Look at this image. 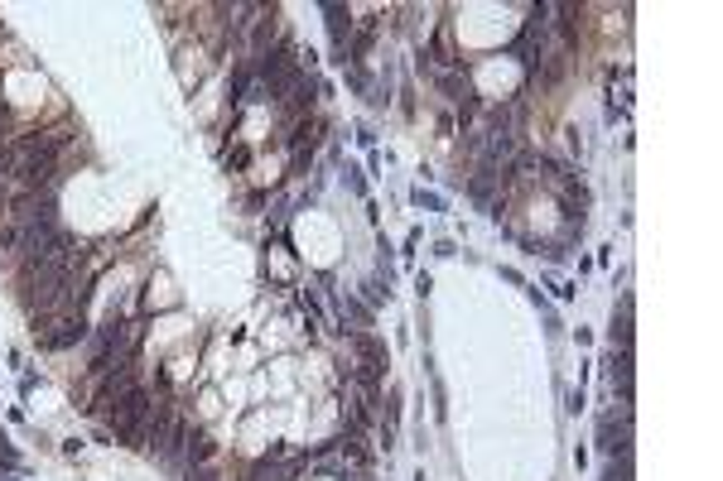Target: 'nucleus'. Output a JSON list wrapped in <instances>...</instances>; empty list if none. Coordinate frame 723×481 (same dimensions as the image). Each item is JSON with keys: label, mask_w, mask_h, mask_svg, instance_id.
I'll return each mask as SVG.
<instances>
[{"label": "nucleus", "mask_w": 723, "mask_h": 481, "mask_svg": "<svg viewBox=\"0 0 723 481\" xmlns=\"http://www.w3.org/2000/svg\"><path fill=\"white\" fill-rule=\"evenodd\" d=\"M92 328H87V313H59L49 322H34V342L39 351H73L78 342H87Z\"/></svg>", "instance_id": "nucleus-1"}, {"label": "nucleus", "mask_w": 723, "mask_h": 481, "mask_svg": "<svg viewBox=\"0 0 723 481\" xmlns=\"http://www.w3.org/2000/svg\"><path fill=\"white\" fill-rule=\"evenodd\" d=\"M598 448H603V458H632V414L622 409L618 414H598Z\"/></svg>", "instance_id": "nucleus-2"}, {"label": "nucleus", "mask_w": 723, "mask_h": 481, "mask_svg": "<svg viewBox=\"0 0 723 481\" xmlns=\"http://www.w3.org/2000/svg\"><path fill=\"white\" fill-rule=\"evenodd\" d=\"M343 342H347V361L377 366V371H386V366H391V351H386V342H381L377 332H347Z\"/></svg>", "instance_id": "nucleus-3"}, {"label": "nucleus", "mask_w": 723, "mask_h": 481, "mask_svg": "<svg viewBox=\"0 0 723 481\" xmlns=\"http://www.w3.org/2000/svg\"><path fill=\"white\" fill-rule=\"evenodd\" d=\"M517 59L540 73V63H545V20H526V30L517 34Z\"/></svg>", "instance_id": "nucleus-4"}, {"label": "nucleus", "mask_w": 723, "mask_h": 481, "mask_svg": "<svg viewBox=\"0 0 723 481\" xmlns=\"http://www.w3.org/2000/svg\"><path fill=\"white\" fill-rule=\"evenodd\" d=\"M347 332H371V308L357 294H343L338 299V337H347Z\"/></svg>", "instance_id": "nucleus-5"}, {"label": "nucleus", "mask_w": 723, "mask_h": 481, "mask_svg": "<svg viewBox=\"0 0 723 481\" xmlns=\"http://www.w3.org/2000/svg\"><path fill=\"white\" fill-rule=\"evenodd\" d=\"M213 452H217L213 433H207V429H193V423H188V438H184V462H188V467H207V462H213Z\"/></svg>", "instance_id": "nucleus-6"}, {"label": "nucleus", "mask_w": 723, "mask_h": 481, "mask_svg": "<svg viewBox=\"0 0 723 481\" xmlns=\"http://www.w3.org/2000/svg\"><path fill=\"white\" fill-rule=\"evenodd\" d=\"M608 337H613L618 351H632V294H622L618 313H613V328H608Z\"/></svg>", "instance_id": "nucleus-7"}, {"label": "nucleus", "mask_w": 723, "mask_h": 481, "mask_svg": "<svg viewBox=\"0 0 723 481\" xmlns=\"http://www.w3.org/2000/svg\"><path fill=\"white\" fill-rule=\"evenodd\" d=\"M362 304L367 308H377V304H391V285H381V279H367V285H362V294H357Z\"/></svg>", "instance_id": "nucleus-8"}, {"label": "nucleus", "mask_w": 723, "mask_h": 481, "mask_svg": "<svg viewBox=\"0 0 723 481\" xmlns=\"http://www.w3.org/2000/svg\"><path fill=\"white\" fill-rule=\"evenodd\" d=\"M0 472H5V476H20V452L10 448L5 433H0Z\"/></svg>", "instance_id": "nucleus-9"}, {"label": "nucleus", "mask_w": 723, "mask_h": 481, "mask_svg": "<svg viewBox=\"0 0 723 481\" xmlns=\"http://www.w3.org/2000/svg\"><path fill=\"white\" fill-rule=\"evenodd\" d=\"M410 197H415V207H429V212H444V197H439V193H425V188H415Z\"/></svg>", "instance_id": "nucleus-10"}, {"label": "nucleus", "mask_w": 723, "mask_h": 481, "mask_svg": "<svg viewBox=\"0 0 723 481\" xmlns=\"http://www.w3.org/2000/svg\"><path fill=\"white\" fill-rule=\"evenodd\" d=\"M184 481H217V476L207 472V467H188V472H184Z\"/></svg>", "instance_id": "nucleus-11"}, {"label": "nucleus", "mask_w": 723, "mask_h": 481, "mask_svg": "<svg viewBox=\"0 0 723 481\" xmlns=\"http://www.w3.org/2000/svg\"><path fill=\"white\" fill-rule=\"evenodd\" d=\"M545 285L560 294V299H574V285H564V279H545Z\"/></svg>", "instance_id": "nucleus-12"}, {"label": "nucleus", "mask_w": 723, "mask_h": 481, "mask_svg": "<svg viewBox=\"0 0 723 481\" xmlns=\"http://www.w3.org/2000/svg\"><path fill=\"white\" fill-rule=\"evenodd\" d=\"M435 256H439V260H449V256H458V246H453V240H439Z\"/></svg>", "instance_id": "nucleus-13"}]
</instances>
